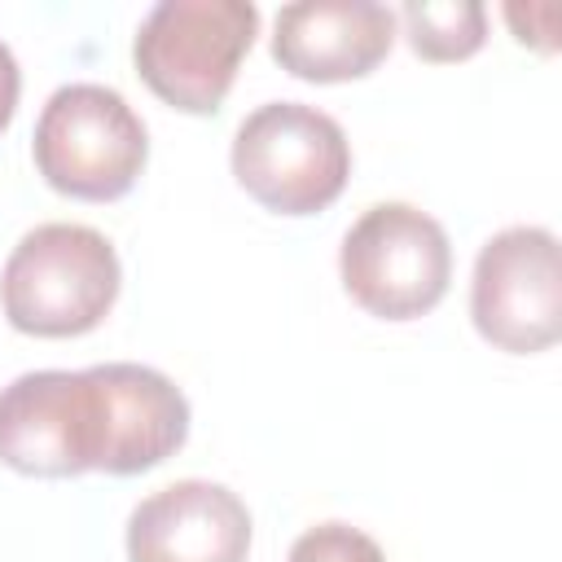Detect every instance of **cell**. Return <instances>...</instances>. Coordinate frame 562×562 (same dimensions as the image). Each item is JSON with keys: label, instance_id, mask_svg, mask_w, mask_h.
I'll return each mask as SVG.
<instances>
[{"label": "cell", "instance_id": "cell-6", "mask_svg": "<svg viewBox=\"0 0 562 562\" xmlns=\"http://www.w3.org/2000/svg\"><path fill=\"white\" fill-rule=\"evenodd\" d=\"M338 277L356 307L378 321H417L452 281V241L413 202H373L338 246Z\"/></svg>", "mask_w": 562, "mask_h": 562}, {"label": "cell", "instance_id": "cell-13", "mask_svg": "<svg viewBox=\"0 0 562 562\" xmlns=\"http://www.w3.org/2000/svg\"><path fill=\"white\" fill-rule=\"evenodd\" d=\"M18 97H22V70H18L13 48L0 40V136L9 132V123L18 114Z\"/></svg>", "mask_w": 562, "mask_h": 562}, {"label": "cell", "instance_id": "cell-10", "mask_svg": "<svg viewBox=\"0 0 562 562\" xmlns=\"http://www.w3.org/2000/svg\"><path fill=\"white\" fill-rule=\"evenodd\" d=\"M408 48L422 61H465L487 40V9L479 0H408L400 9Z\"/></svg>", "mask_w": 562, "mask_h": 562}, {"label": "cell", "instance_id": "cell-3", "mask_svg": "<svg viewBox=\"0 0 562 562\" xmlns=\"http://www.w3.org/2000/svg\"><path fill=\"white\" fill-rule=\"evenodd\" d=\"M255 35L259 9L250 0H158L132 35V61L171 110L215 114Z\"/></svg>", "mask_w": 562, "mask_h": 562}, {"label": "cell", "instance_id": "cell-7", "mask_svg": "<svg viewBox=\"0 0 562 562\" xmlns=\"http://www.w3.org/2000/svg\"><path fill=\"white\" fill-rule=\"evenodd\" d=\"M470 321L483 342L509 356H536L562 338V268L549 228L509 224L483 241L470 277Z\"/></svg>", "mask_w": 562, "mask_h": 562}, {"label": "cell", "instance_id": "cell-9", "mask_svg": "<svg viewBox=\"0 0 562 562\" xmlns=\"http://www.w3.org/2000/svg\"><path fill=\"white\" fill-rule=\"evenodd\" d=\"M395 44V13L378 0H299L272 18V61L307 83L364 79Z\"/></svg>", "mask_w": 562, "mask_h": 562}, {"label": "cell", "instance_id": "cell-12", "mask_svg": "<svg viewBox=\"0 0 562 562\" xmlns=\"http://www.w3.org/2000/svg\"><path fill=\"white\" fill-rule=\"evenodd\" d=\"M505 22L514 26V40L518 44H531L540 53H553L558 40H553V22H558V9L553 4H509L505 9Z\"/></svg>", "mask_w": 562, "mask_h": 562}, {"label": "cell", "instance_id": "cell-1", "mask_svg": "<svg viewBox=\"0 0 562 562\" xmlns=\"http://www.w3.org/2000/svg\"><path fill=\"white\" fill-rule=\"evenodd\" d=\"M184 439L189 400L149 364L31 369L0 386V461L31 479L145 474Z\"/></svg>", "mask_w": 562, "mask_h": 562}, {"label": "cell", "instance_id": "cell-11", "mask_svg": "<svg viewBox=\"0 0 562 562\" xmlns=\"http://www.w3.org/2000/svg\"><path fill=\"white\" fill-rule=\"evenodd\" d=\"M285 562H386V553L351 522H316L290 544Z\"/></svg>", "mask_w": 562, "mask_h": 562}, {"label": "cell", "instance_id": "cell-4", "mask_svg": "<svg viewBox=\"0 0 562 562\" xmlns=\"http://www.w3.org/2000/svg\"><path fill=\"white\" fill-rule=\"evenodd\" d=\"M31 158L61 198L119 202L149 162V132L119 88L61 83L35 119Z\"/></svg>", "mask_w": 562, "mask_h": 562}, {"label": "cell", "instance_id": "cell-5", "mask_svg": "<svg viewBox=\"0 0 562 562\" xmlns=\"http://www.w3.org/2000/svg\"><path fill=\"white\" fill-rule=\"evenodd\" d=\"M233 180L272 215H316L351 176V145L334 114L307 101H268L233 132Z\"/></svg>", "mask_w": 562, "mask_h": 562}, {"label": "cell", "instance_id": "cell-2", "mask_svg": "<svg viewBox=\"0 0 562 562\" xmlns=\"http://www.w3.org/2000/svg\"><path fill=\"white\" fill-rule=\"evenodd\" d=\"M123 285L119 250L88 224H35L18 237L0 272V307L18 334L79 338L92 334Z\"/></svg>", "mask_w": 562, "mask_h": 562}, {"label": "cell", "instance_id": "cell-8", "mask_svg": "<svg viewBox=\"0 0 562 562\" xmlns=\"http://www.w3.org/2000/svg\"><path fill=\"white\" fill-rule=\"evenodd\" d=\"M246 501L211 479H176L127 514V562H246Z\"/></svg>", "mask_w": 562, "mask_h": 562}]
</instances>
